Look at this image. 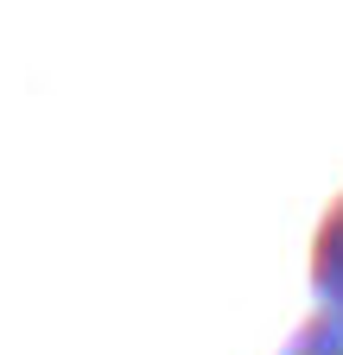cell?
Wrapping results in <instances>:
<instances>
[{
  "mask_svg": "<svg viewBox=\"0 0 343 355\" xmlns=\"http://www.w3.org/2000/svg\"><path fill=\"white\" fill-rule=\"evenodd\" d=\"M312 298L318 311L343 324V191L331 197V209L318 216V235H312Z\"/></svg>",
  "mask_w": 343,
  "mask_h": 355,
  "instance_id": "1",
  "label": "cell"
},
{
  "mask_svg": "<svg viewBox=\"0 0 343 355\" xmlns=\"http://www.w3.org/2000/svg\"><path fill=\"white\" fill-rule=\"evenodd\" d=\"M274 355H343V324L331 318V311H318V318L292 324V336H286Z\"/></svg>",
  "mask_w": 343,
  "mask_h": 355,
  "instance_id": "2",
  "label": "cell"
}]
</instances>
